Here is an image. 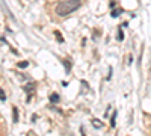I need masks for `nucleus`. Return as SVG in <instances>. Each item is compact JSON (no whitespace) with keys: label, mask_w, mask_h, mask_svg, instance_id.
<instances>
[{"label":"nucleus","mask_w":151,"mask_h":136,"mask_svg":"<svg viewBox=\"0 0 151 136\" xmlns=\"http://www.w3.org/2000/svg\"><path fill=\"white\" fill-rule=\"evenodd\" d=\"M12 114H14V122H18V109L12 107Z\"/></svg>","instance_id":"7ed1b4c3"},{"label":"nucleus","mask_w":151,"mask_h":136,"mask_svg":"<svg viewBox=\"0 0 151 136\" xmlns=\"http://www.w3.org/2000/svg\"><path fill=\"white\" fill-rule=\"evenodd\" d=\"M82 5V0H64V2H59L56 5V14L59 17H65L71 12H74L76 9H79Z\"/></svg>","instance_id":"f257e3e1"},{"label":"nucleus","mask_w":151,"mask_h":136,"mask_svg":"<svg viewBox=\"0 0 151 136\" xmlns=\"http://www.w3.org/2000/svg\"><path fill=\"white\" fill-rule=\"evenodd\" d=\"M50 101H52V103H58L59 101V95L58 94H52V95H50Z\"/></svg>","instance_id":"20e7f679"},{"label":"nucleus","mask_w":151,"mask_h":136,"mask_svg":"<svg viewBox=\"0 0 151 136\" xmlns=\"http://www.w3.org/2000/svg\"><path fill=\"white\" fill-rule=\"evenodd\" d=\"M18 67H21V68H26V67H27V62H21V64H18Z\"/></svg>","instance_id":"1a4fd4ad"},{"label":"nucleus","mask_w":151,"mask_h":136,"mask_svg":"<svg viewBox=\"0 0 151 136\" xmlns=\"http://www.w3.org/2000/svg\"><path fill=\"white\" fill-rule=\"evenodd\" d=\"M118 40H119V41H121V40H122V32H121V30H119V32H118Z\"/></svg>","instance_id":"9d476101"},{"label":"nucleus","mask_w":151,"mask_h":136,"mask_svg":"<svg viewBox=\"0 0 151 136\" xmlns=\"http://www.w3.org/2000/svg\"><path fill=\"white\" fill-rule=\"evenodd\" d=\"M121 12H122L121 9H113V11H112V17H113V18H115V17H118V15L121 14Z\"/></svg>","instance_id":"39448f33"},{"label":"nucleus","mask_w":151,"mask_h":136,"mask_svg":"<svg viewBox=\"0 0 151 136\" xmlns=\"http://www.w3.org/2000/svg\"><path fill=\"white\" fill-rule=\"evenodd\" d=\"M92 126H94L95 129H101V127H103V122L100 121V119H92Z\"/></svg>","instance_id":"f03ea898"},{"label":"nucleus","mask_w":151,"mask_h":136,"mask_svg":"<svg viewBox=\"0 0 151 136\" xmlns=\"http://www.w3.org/2000/svg\"><path fill=\"white\" fill-rule=\"evenodd\" d=\"M56 36H58V41H59V42L64 41V40H62V36H60V33H59V32H56Z\"/></svg>","instance_id":"6e6552de"},{"label":"nucleus","mask_w":151,"mask_h":136,"mask_svg":"<svg viewBox=\"0 0 151 136\" xmlns=\"http://www.w3.org/2000/svg\"><path fill=\"white\" fill-rule=\"evenodd\" d=\"M115 118H116V110H115V114H113V117H112V122H110L112 127H115Z\"/></svg>","instance_id":"423d86ee"},{"label":"nucleus","mask_w":151,"mask_h":136,"mask_svg":"<svg viewBox=\"0 0 151 136\" xmlns=\"http://www.w3.org/2000/svg\"><path fill=\"white\" fill-rule=\"evenodd\" d=\"M0 94H2V101H5V100H6V97H5V91H3V89H0Z\"/></svg>","instance_id":"0eeeda50"}]
</instances>
